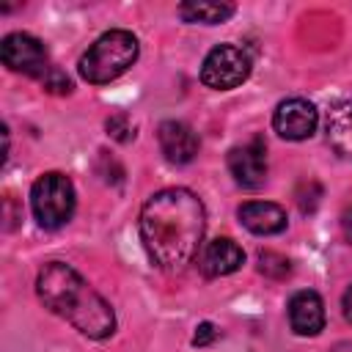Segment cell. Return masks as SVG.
Listing matches in <instances>:
<instances>
[{
	"label": "cell",
	"instance_id": "52a82bcc",
	"mask_svg": "<svg viewBox=\"0 0 352 352\" xmlns=\"http://www.w3.org/2000/svg\"><path fill=\"white\" fill-rule=\"evenodd\" d=\"M316 124H319V113L302 96L283 99L272 113V129L283 140H305L316 132Z\"/></svg>",
	"mask_w": 352,
	"mask_h": 352
},
{
	"label": "cell",
	"instance_id": "8992f818",
	"mask_svg": "<svg viewBox=\"0 0 352 352\" xmlns=\"http://www.w3.org/2000/svg\"><path fill=\"white\" fill-rule=\"evenodd\" d=\"M0 58L11 72L28 74V77H47L52 72L47 47L30 36V33H8L0 41Z\"/></svg>",
	"mask_w": 352,
	"mask_h": 352
},
{
	"label": "cell",
	"instance_id": "277c9868",
	"mask_svg": "<svg viewBox=\"0 0 352 352\" xmlns=\"http://www.w3.org/2000/svg\"><path fill=\"white\" fill-rule=\"evenodd\" d=\"M30 209L41 228L55 231L74 214V184L66 173H41L30 187Z\"/></svg>",
	"mask_w": 352,
	"mask_h": 352
},
{
	"label": "cell",
	"instance_id": "ba28073f",
	"mask_svg": "<svg viewBox=\"0 0 352 352\" xmlns=\"http://www.w3.org/2000/svg\"><path fill=\"white\" fill-rule=\"evenodd\" d=\"M228 170L245 190H256L267 179V148L261 140H250L228 151Z\"/></svg>",
	"mask_w": 352,
	"mask_h": 352
},
{
	"label": "cell",
	"instance_id": "d6986e66",
	"mask_svg": "<svg viewBox=\"0 0 352 352\" xmlns=\"http://www.w3.org/2000/svg\"><path fill=\"white\" fill-rule=\"evenodd\" d=\"M341 231H344V236L352 242V206L341 214Z\"/></svg>",
	"mask_w": 352,
	"mask_h": 352
},
{
	"label": "cell",
	"instance_id": "8fae6325",
	"mask_svg": "<svg viewBox=\"0 0 352 352\" xmlns=\"http://www.w3.org/2000/svg\"><path fill=\"white\" fill-rule=\"evenodd\" d=\"M289 324L297 336H316L324 327V302L316 292L305 289L289 300Z\"/></svg>",
	"mask_w": 352,
	"mask_h": 352
},
{
	"label": "cell",
	"instance_id": "e0dca14e",
	"mask_svg": "<svg viewBox=\"0 0 352 352\" xmlns=\"http://www.w3.org/2000/svg\"><path fill=\"white\" fill-rule=\"evenodd\" d=\"M217 336H220V333H217V327H214L212 322H201L198 330H195V336H192V344H195V346H206V344H212Z\"/></svg>",
	"mask_w": 352,
	"mask_h": 352
},
{
	"label": "cell",
	"instance_id": "9c48e42d",
	"mask_svg": "<svg viewBox=\"0 0 352 352\" xmlns=\"http://www.w3.org/2000/svg\"><path fill=\"white\" fill-rule=\"evenodd\" d=\"M245 264V253L242 248L228 239V236H217L212 242H206L198 253V267L206 278H223V275H231L236 272L239 267Z\"/></svg>",
	"mask_w": 352,
	"mask_h": 352
},
{
	"label": "cell",
	"instance_id": "ffe728a7",
	"mask_svg": "<svg viewBox=\"0 0 352 352\" xmlns=\"http://www.w3.org/2000/svg\"><path fill=\"white\" fill-rule=\"evenodd\" d=\"M341 308H344V316L352 322V286L344 292V300H341Z\"/></svg>",
	"mask_w": 352,
	"mask_h": 352
},
{
	"label": "cell",
	"instance_id": "6da1fadb",
	"mask_svg": "<svg viewBox=\"0 0 352 352\" xmlns=\"http://www.w3.org/2000/svg\"><path fill=\"white\" fill-rule=\"evenodd\" d=\"M204 231V204L184 187L160 190L140 209V239L160 270H182L198 253Z\"/></svg>",
	"mask_w": 352,
	"mask_h": 352
},
{
	"label": "cell",
	"instance_id": "3957f363",
	"mask_svg": "<svg viewBox=\"0 0 352 352\" xmlns=\"http://www.w3.org/2000/svg\"><path fill=\"white\" fill-rule=\"evenodd\" d=\"M135 60H138V38L129 30H107L80 58V77L88 80L91 85H104L121 77Z\"/></svg>",
	"mask_w": 352,
	"mask_h": 352
},
{
	"label": "cell",
	"instance_id": "5bb4252c",
	"mask_svg": "<svg viewBox=\"0 0 352 352\" xmlns=\"http://www.w3.org/2000/svg\"><path fill=\"white\" fill-rule=\"evenodd\" d=\"M234 3H217V0H192L179 6V16L184 22H201V25H217L226 22L234 14Z\"/></svg>",
	"mask_w": 352,
	"mask_h": 352
},
{
	"label": "cell",
	"instance_id": "ac0fdd59",
	"mask_svg": "<svg viewBox=\"0 0 352 352\" xmlns=\"http://www.w3.org/2000/svg\"><path fill=\"white\" fill-rule=\"evenodd\" d=\"M44 85H50V91H58V94H69V91H72L69 77H63L58 69H52V72L44 77Z\"/></svg>",
	"mask_w": 352,
	"mask_h": 352
},
{
	"label": "cell",
	"instance_id": "7a4b0ae2",
	"mask_svg": "<svg viewBox=\"0 0 352 352\" xmlns=\"http://www.w3.org/2000/svg\"><path fill=\"white\" fill-rule=\"evenodd\" d=\"M36 294L55 316L66 319L88 338H107L116 330L110 302L69 264L47 261L36 278Z\"/></svg>",
	"mask_w": 352,
	"mask_h": 352
},
{
	"label": "cell",
	"instance_id": "7c38bea8",
	"mask_svg": "<svg viewBox=\"0 0 352 352\" xmlns=\"http://www.w3.org/2000/svg\"><path fill=\"white\" fill-rule=\"evenodd\" d=\"M239 223L258 236H270V234H280L286 228V212L283 206L272 204V201H248L239 206Z\"/></svg>",
	"mask_w": 352,
	"mask_h": 352
},
{
	"label": "cell",
	"instance_id": "4fadbf2b",
	"mask_svg": "<svg viewBox=\"0 0 352 352\" xmlns=\"http://www.w3.org/2000/svg\"><path fill=\"white\" fill-rule=\"evenodd\" d=\"M324 132H327V143L333 146V151L352 160V99L338 102L327 113Z\"/></svg>",
	"mask_w": 352,
	"mask_h": 352
},
{
	"label": "cell",
	"instance_id": "2e32d148",
	"mask_svg": "<svg viewBox=\"0 0 352 352\" xmlns=\"http://www.w3.org/2000/svg\"><path fill=\"white\" fill-rule=\"evenodd\" d=\"M107 132H113V138H118V140H129V138H132V135H129L132 126L126 124V116H124V113L107 118Z\"/></svg>",
	"mask_w": 352,
	"mask_h": 352
},
{
	"label": "cell",
	"instance_id": "5b68a950",
	"mask_svg": "<svg viewBox=\"0 0 352 352\" xmlns=\"http://www.w3.org/2000/svg\"><path fill=\"white\" fill-rule=\"evenodd\" d=\"M250 74V55L236 44H217L209 50L201 66V82L214 91H231Z\"/></svg>",
	"mask_w": 352,
	"mask_h": 352
},
{
	"label": "cell",
	"instance_id": "9a60e30c",
	"mask_svg": "<svg viewBox=\"0 0 352 352\" xmlns=\"http://www.w3.org/2000/svg\"><path fill=\"white\" fill-rule=\"evenodd\" d=\"M258 270L267 272V275H272V278H283V275H289V261L283 256L267 250V253L258 256Z\"/></svg>",
	"mask_w": 352,
	"mask_h": 352
},
{
	"label": "cell",
	"instance_id": "30bf717a",
	"mask_svg": "<svg viewBox=\"0 0 352 352\" xmlns=\"http://www.w3.org/2000/svg\"><path fill=\"white\" fill-rule=\"evenodd\" d=\"M157 140H160V148H162L165 160L173 162V165H187L198 154V138L182 121H162L160 129H157Z\"/></svg>",
	"mask_w": 352,
	"mask_h": 352
}]
</instances>
